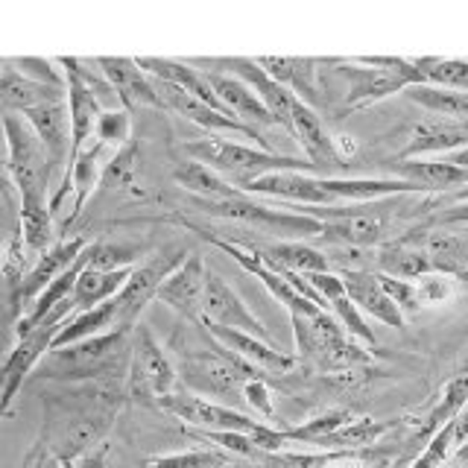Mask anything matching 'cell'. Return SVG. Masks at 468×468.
<instances>
[{
    "label": "cell",
    "instance_id": "obj_19",
    "mask_svg": "<svg viewBox=\"0 0 468 468\" xmlns=\"http://www.w3.org/2000/svg\"><path fill=\"white\" fill-rule=\"evenodd\" d=\"M208 331L214 340L229 348L231 355H238L243 363H249L252 369L258 372H290L292 366H296V357L287 355V351L270 346L267 340H261V336H252V334H243V331H234V328H217V325H202Z\"/></svg>",
    "mask_w": 468,
    "mask_h": 468
},
{
    "label": "cell",
    "instance_id": "obj_26",
    "mask_svg": "<svg viewBox=\"0 0 468 468\" xmlns=\"http://www.w3.org/2000/svg\"><path fill=\"white\" fill-rule=\"evenodd\" d=\"M395 179L413 182L421 190H463L468 187V170L453 167L442 158H401L395 165Z\"/></svg>",
    "mask_w": 468,
    "mask_h": 468
},
{
    "label": "cell",
    "instance_id": "obj_2",
    "mask_svg": "<svg viewBox=\"0 0 468 468\" xmlns=\"http://www.w3.org/2000/svg\"><path fill=\"white\" fill-rule=\"evenodd\" d=\"M132 363V328H114L91 340L50 348L36 366V378L48 384H126Z\"/></svg>",
    "mask_w": 468,
    "mask_h": 468
},
{
    "label": "cell",
    "instance_id": "obj_23",
    "mask_svg": "<svg viewBox=\"0 0 468 468\" xmlns=\"http://www.w3.org/2000/svg\"><path fill=\"white\" fill-rule=\"evenodd\" d=\"M468 146V129L457 121H424L413 129L401 158H442Z\"/></svg>",
    "mask_w": 468,
    "mask_h": 468
},
{
    "label": "cell",
    "instance_id": "obj_28",
    "mask_svg": "<svg viewBox=\"0 0 468 468\" xmlns=\"http://www.w3.org/2000/svg\"><path fill=\"white\" fill-rule=\"evenodd\" d=\"M378 272L401 282H419L421 275L436 272L428 252L413 240H392L378 246Z\"/></svg>",
    "mask_w": 468,
    "mask_h": 468
},
{
    "label": "cell",
    "instance_id": "obj_22",
    "mask_svg": "<svg viewBox=\"0 0 468 468\" xmlns=\"http://www.w3.org/2000/svg\"><path fill=\"white\" fill-rule=\"evenodd\" d=\"M112 155H114L112 146L100 144V141H91V144H85L82 150L70 158V165H68V170L62 176V182H68L70 190H73V214H80L82 205L91 199L94 187L102 182V176H106V167H109Z\"/></svg>",
    "mask_w": 468,
    "mask_h": 468
},
{
    "label": "cell",
    "instance_id": "obj_41",
    "mask_svg": "<svg viewBox=\"0 0 468 468\" xmlns=\"http://www.w3.org/2000/svg\"><path fill=\"white\" fill-rule=\"evenodd\" d=\"M18 68L24 77L36 80L41 85H50V88H58V91H68V80H65V70L58 62L53 58H36V56H27V58H15L12 62Z\"/></svg>",
    "mask_w": 468,
    "mask_h": 468
},
{
    "label": "cell",
    "instance_id": "obj_34",
    "mask_svg": "<svg viewBox=\"0 0 468 468\" xmlns=\"http://www.w3.org/2000/svg\"><path fill=\"white\" fill-rule=\"evenodd\" d=\"M355 419V413H348V410H325V413H319L314 419L302 421L299 428H284V436L287 442L292 445H314V448H325L328 439Z\"/></svg>",
    "mask_w": 468,
    "mask_h": 468
},
{
    "label": "cell",
    "instance_id": "obj_40",
    "mask_svg": "<svg viewBox=\"0 0 468 468\" xmlns=\"http://www.w3.org/2000/svg\"><path fill=\"white\" fill-rule=\"evenodd\" d=\"M132 135V121H129V112L126 109H106L97 117V126H94V141L112 146V150H123L129 144Z\"/></svg>",
    "mask_w": 468,
    "mask_h": 468
},
{
    "label": "cell",
    "instance_id": "obj_18",
    "mask_svg": "<svg viewBox=\"0 0 468 468\" xmlns=\"http://www.w3.org/2000/svg\"><path fill=\"white\" fill-rule=\"evenodd\" d=\"M97 65L102 70V77L109 80V85L114 88L117 100L123 102L126 109H135V106H150V109H165L158 100L155 91V82L153 77H146L141 70V65L135 58H123V56H102L97 58Z\"/></svg>",
    "mask_w": 468,
    "mask_h": 468
},
{
    "label": "cell",
    "instance_id": "obj_45",
    "mask_svg": "<svg viewBox=\"0 0 468 468\" xmlns=\"http://www.w3.org/2000/svg\"><path fill=\"white\" fill-rule=\"evenodd\" d=\"M73 468H112V463H109V445H100L97 451H91L88 457H82Z\"/></svg>",
    "mask_w": 468,
    "mask_h": 468
},
{
    "label": "cell",
    "instance_id": "obj_14",
    "mask_svg": "<svg viewBox=\"0 0 468 468\" xmlns=\"http://www.w3.org/2000/svg\"><path fill=\"white\" fill-rule=\"evenodd\" d=\"M85 249H88L85 238H65V240H56L48 252H41L36 258V263H33V270L27 272L21 290L15 292V307L27 314L41 292L48 290L58 275L68 272L73 263L80 261V255L85 252Z\"/></svg>",
    "mask_w": 468,
    "mask_h": 468
},
{
    "label": "cell",
    "instance_id": "obj_48",
    "mask_svg": "<svg viewBox=\"0 0 468 468\" xmlns=\"http://www.w3.org/2000/svg\"><path fill=\"white\" fill-rule=\"evenodd\" d=\"M453 202H468V187L457 190V197H453Z\"/></svg>",
    "mask_w": 468,
    "mask_h": 468
},
{
    "label": "cell",
    "instance_id": "obj_21",
    "mask_svg": "<svg viewBox=\"0 0 468 468\" xmlns=\"http://www.w3.org/2000/svg\"><path fill=\"white\" fill-rule=\"evenodd\" d=\"M343 278V287L348 299L357 304V311L378 319L380 325L389 328H404V314L395 307V302L384 292L378 282V272H336Z\"/></svg>",
    "mask_w": 468,
    "mask_h": 468
},
{
    "label": "cell",
    "instance_id": "obj_44",
    "mask_svg": "<svg viewBox=\"0 0 468 468\" xmlns=\"http://www.w3.org/2000/svg\"><path fill=\"white\" fill-rule=\"evenodd\" d=\"M243 404H249L255 410V413H261L263 419H275V410H272V395H270V387L263 378H255L249 380L246 389H243Z\"/></svg>",
    "mask_w": 468,
    "mask_h": 468
},
{
    "label": "cell",
    "instance_id": "obj_25",
    "mask_svg": "<svg viewBox=\"0 0 468 468\" xmlns=\"http://www.w3.org/2000/svg\"><path fill=\"white\" fill-rule=\"evenodd\" d=\"M65 97L68 91H58V88L41 85L36 80L24 77L12 62L0 65V102H4L12 114H27L29 109H38L44 102H56Z\"/></svg>",
    "mask_w": 468,
    "mask_h": 468
},
{
    "label": "cell",
    "instance_id": "obj_47",
    "mask_svg": "<svg viewBox=\"0 0 468 468\" xmlns=\"http://www.w3.org/2000/svg\"><path fill=\"white\" fill-rule=\"evenodd\" d=\"M442 161H448V165H453V167H463V170H468V146H463V150H457V153H448V155H442Z\"/></svg>",
    "mask_w": 468,
    "mask_h": 468
},
{
    "label": "cell",
    "instance_id": "obj_39",
    "mask_svg": "<svg viewBox=\"0 0 468 468\" xmlns=\"http://www.w3.org/2000/svg\"><path fill=\"white\" fill-rule=\"evenodd\" d=\"M88 267L91 270H132L138 267L141 249L126 246V243H88L85 249Z\"/></svg>",
    "mask_w": 468,
    "mask_h": 468
},
{
    "label": "cell",
    "instance_id": "obj_32",
    "mask_svg": "<svg viewBox=\"0 0 468 468\" xmlns=\"http://www.w3.org/2000/svg\"><path fill=\"white\" fill-rule=\"evenodd\" d=\"M465 407H468V363L448 380V384L442 387V392H439L433 410L421 424V433L431 439L433 433L442 431L445 424H451L453 419H457Z\"/></svg>",
    "mask_w": 468,
    "mask_h": 468
},
{
    "label": "cell",
    "instance_id": "obj_8",
    "mask_svg": "<svg viewBox=\"0 0 468 468\" xmlns=\"http://www.w3.org/2000/svg\"><path fill=\"white\" fill-rule=\"evenodd\" d=\"M336 77L346 80V112L369 109L392 94L407 91L410 85H421V73L413 58L399 56H360L351 62H328Z\"/></svg>",
    "mask_w": 468,
    "mask_h": 468
},
{
    "label": "cell",
    "instance_id": "obj_20",
    "mask_svg": "<svg viewBox=\"0 0 468 468\" xmlns=\"http://www.w3.org/2000/svg\"><path fill=\"white\" fill-rule=\"evenodd\" d=\"M258 65L270 73V77L284 85L292 97H299L304 106H316L319 102V68L322 62L319 58H292V56H263L258 58Z\"/></svg>",
    "mask_w": 468,
    "mask_h": 468
},
{
    "label": "cell",
    "instance_id": "obj_7",
    "mask_svg": "<svg viewBox=\"0 0 468 468\" xmlns=\"http://www.w3.org/2000/svg\"><path fill=\"white\" fill-rule=\"evenodd\" d=\"M292 336H296L299 360L322 372H340L348 366L369 363L372 355L357 340H351L346 328L331 316L325 307H304L290 314Z\"/></svg>",
    "mask_w": 468,
    "mask_h": 468
},
{
    "label": "cell",
    "instance_id": "obj_49",
    "mask_svg": "<svg viewBox=\"0 0 468 468\" xmlns=\"http://www.w3.org/2000/svg\"><path fill=\"white\" fill-rule=\"evenodd\" d=\"M463 126H465V129H468V121H465V123H463Z\"/></svg>",
    "mask_w": 468,
    "mask_h": 468
},
{
    "label": "cell",
    "instance_id": "obj_31",
    "mask_svg": "<svg viewBox=\"0 0 468 468\" xmlns=\"http://www.w3.org/2000/svg\"><path fill=\"white\" fill-rule=\"evenodd\" d=\"M173 179L179 187H185L187 194L199 197V202H223V199L243 194V190L229 185L219 173H214L211 167H205L199 161H190V158L173 170Z\"/></svg>",
    "mask_w": 468,
    "mask_h": 468
},
{
    "label": "cell",
    "instance_id": "obj_36",
    "mask_svg": "<svg viewBox=\"0 0 468 468\" xmlns=\"http://www.w3.org/2000/svg\"><path fill=\"white\" fill-rule=\"evenodd\" d=\"M421 80L428 85L451 88V91L468 94V58H413Z\"/></svg>",
    "mask_w": 468,
    "mask_h": 468
},
{
    "label": "cell",
    "instance_id": "obj_38",
    "mask_svg": "<svg viewBox=\"0 0 468 468\" xmlns=\"http://www.w3.org/2000/svg\"><path fill=\"white\" fill-rule=\"evenodd\" d=\"M27 255H29V249L21 238V231H12L4 243V249H0V275H4V282L12 287V296L21 290L27 272L33 270Z\"/></svg>",
    "mask_w": 468,
    "mask_h": 468
},
{
    "label": "cell",
    "instance_id": "obj_4",
    "mask_svg": "<svg viewBox=\"0 0 468 468\" xmlns=\"http://www.w3.org/2000/svg\"><path fill=\"white\" fill-rule=\"evenodd\" d=\"M185 153L190 161H199V165L219 173L238 190H243L246 185H252L255 179L270 176V173H287V170L314 173L311 161H304V158L282 155V153L263 150V146H255V144H240V141L214 138V135L202 138V141H187Z\"/></svg>",
    "mask_w": 468,
    "mask_h": 468
},
{
    "label": "cell",
    "instance_id": "obj_12",
    "mask_svg": "<svg viewBox=\"0 0 468 468\" xmlns=\"http://www.w3.org/2000/svg\"><path fill=\"white\" fill-rule=\"evenodd\" d=\"M153 82H155V91H158L161 106L176 112V114L185 117V121H190V123L208 129L214 138H229V135H234V138H243V141H258V144H263L261 141V132L255 126H249V123L238 121V117H231V114H223V112H217L211 106H205L202 100L190 97L187 91H182V88H176L170 82H158V80H153Z\"/></svg>",
    "mask_w": 468,
    "mask_h": 468
},
{
    "label": "cell",
    "instance_id": "obj_42",
    "mask_svg": "<svg viewBox=\"0 0 468 468\" xmlns=\"http://www.w3.org/2000/svg\"><path fill=\"white\" fill-rule=\"evenodd\" d=\"M378 282L384 287L387 296L395 302L401 314H416L421 302H419V292H416V282H401V278H389L384 272H378Z\"/></svg>",
    "mask_w": 468,
    "mask_h": 468
},
{
    "label": "cell",
    "instance_id": "obj_17",
    "mask_svg": "<svg viewBox=\"0 0 468 468\" xmlns=\"http://www.w3.org/2000/svg\"><path fill=\"white\" fill-rule=\"evenodd\" d=\"M292 138L299 141V146L304 150V161H311L314 170H334L343 167L346 161L340 158L334 146V135L325 129V123L319 121L316 109L304 106V102L296 97V106H292Z\"/></svg>",
    "mask_w": 468,
    "mask_h": 468
},
{
    "label": "cell",
    "instance_id": "obj_29",
    "mask_svg": "<svg viewBox=\"0 0 468 468\" xmlns=\"http://www.w3.org/2000/svg\"><path fill=\"white\" fill-rule=\"evenodd\" d=\"M261 258L270 263L272 270H290V272H328L331 263L322 249H314L302 240H278L267 249H258Z\"/></svg>",
    "mask_w": 468,
    "mask_h": 468
},
{
    "label": "cell",
    "instance_id": "obj_43",
    "mask_svg": "<svg viewBox=\"0 0 468 468\" xmlns=\"http://www.w3.org/2000/svg\"><path fill=\"white\" fill-rule=\"evenodd\" d=\"M416 292L421 304H442L453 296V275L428 272L416 282Z\"/></svg>",
    "mask_w": 468,
    "mask_h": 468
},
{
    "label": "cell",
    "instance_id": "obj_15",
    "mask_svg": "<svg viewBox=\"0 0 468 468\" xmlns=\"http://www.w3.org/2000/svg\"><path fill=\"white\" fill-rule=\"evenodd\" d=\"M214 65L226 68V73H234L238 80H243L261 97L263 106H267L275 126H284L287 132H292V106H296V97H292L284 85H278L270 73L258 65V58H219Z\"/></svg>",
    "mask_w": 468,
    "mask_h": 468
},
{
    "label": "cell",
    "instance_id": "obj_1",
    "mask_svg": "<svg viewBox=\"0 0 468 468\" xmlns=\"http://www.w3.org/2000/svg\"><path fill=\"white\" fill-rule=\"evenodd\" d=\"M126 384H58V389L44 392V424L38 451L41 457L77 465L100 445L126 401Z\"/></svg>",
    "mask_w": 468,
    "mask_h": 468
},
{
    "label": "cell",
    "instance_id": "obj_30",
    "mask_svg": "<svg viewBox=\"0 0 468 468\" xmlns=\"http://www.w3.org/2000/svg\"><path fill=\"white\" fill-rule=\"evenodd\" d=\"M114 328H121V322H117V304L112 299L106 304L91 307V311L73 314L62 325V331L56 334V340H53L50 348H65V346H73V343L91 340V336H100V334L114 331Z\"/></svg>",
    "mask_w": 468,
    "mask_h": 468
},
{
    "label": "cell",
    "instance_id": "obj_27",
    "mask_svg": "<svg viewBox=\"0 0 468 468\" xmlns=\"http://www.w3.org/2000/svg\"><path fill=\"white\" fill-rule=\"evenodd\" d=\"M132 270H91L85 263V270L80 272L77 287H73V296H70L73 314L91 311L97 304H106V302L117 299V292H121L123 284L129 282Z\"/></svg>",
    "mask_w": 468,
    "mask_h": 468
},
{
    "label": "cell",
    "instance_id": "obj_24",
    "mask_svg": "<svg viewBox=\"0 0 468 468\" xmlns=\"http://www.w3.org/2000/svg\"><path fill=\"white\" fill-rule=\"evenodd\" d=\"M205 73H208L214 94L219 97V102H223L231 117H238V121H243L249 126H255V123H272L275 126L267 106H263L261 97L243 80H238L234 73H219V70H205Z\"/></svg>",
    "mask_w": 468,
    "mask_h": 468
},
{
    "label": "cell",
    "instance_id": "obj_3",
    "mask_svg": "<svg viewBox=\"0 0 468 468\" xmlns=\"http://www.w3.org/2000/svg\"><path fill=\"white\" fill-rule=\"evenodd\" d=\"M0 129H4L6 141L12 185L18 190V214L50 211L56 170L44 144L38 141L33 126L24 121V114H4L0 117Z\"/></svg>",
    "mask_w": 468,
    "mask_h": 468
},
{
    "label": "cell",
    "instance_id": "obj_5",
    "mask_svg": "<svg viewBox=\"0 0 468 468\" xmlns=\"http://www.w3.org/2000/svg\"><path fill=\"white\" fill-rule=\"evenodd\" d=\"M176 372H179V384H185L187 392L229 407L234 401H243V389L249 380L263 378L258 369L219 346L214 336L202 348H182L179 357H176Z\"/></svg>",
    "mask_w": 468,
    "mask_h": 468
},
{
    "label": "cell",
    "instance_id": "obj_13",
    "mask_svg": "<svg viewBox=\"0 0 468 468\" xmlns=\"http://www.w3.org/2000/svg\"><path fill=\"white\" fill-rule=\"evenodd\" d=\"M205 278H208L205 261L199 255H194V252H187V258L165 278V284L158 287L155 302L167 304L170 311H176L187 322H194V325H202Z\"/></svg>",
    "mask_w": 468,
    "mask_h": 468
},
{
    "label": "cell",
    "instance_id": "obj_35",
    "mask_svg": "<svg viewBox=\"0 0 468 468\" xmlns=\"http://www.w3.org/2000/svg\"><path fill=\"white\" fill-rule=\"evenodd\" d=\"M102 182L112 190H121L129 197H144V185H141V158H138V146L126 144L123 150H117L106 167Z\"/></svg>",
    "mask_w": 468,
    "mask_h": 468
},
{
    "label": "cell",
    "instance_id": "obj_33",
    "mask_svg": "<svg viewBox=\"0 0 468 468\" xmlns=\"http://www.w3.org/2000/svg\"><path fill=\"white\" fill-rule=\"evenodd\" d=\"M407 100H413L416 106L428 109L431 114H439L442 121H468V94L465 91H451V88H439V85H410L404 91Z\"/></svg>",
    "mask_w": 468,
    "mask_h": 468
},
{
    "label": "cell",
    "instance_id": "obj_16",
    "mask_svg": "<svg viewBox=\"0 0 468 468\" xmlns=\"http://www.w3.org/2000/svg\"><path fill=\"white\" fill-rule=\"evenodd\" d=\"M24 121L33 126L38 141L44 144V150H48V155L53 161V170L65 176V170L70 165V155H73L68 97L56 100V102H44V106H38V109H29L24 114Z\"/></svg>",
    "mask_w": 468,
    "mask_h": 468
},
{
    "label": "cell",
    "instance_id": "obj_11",
    "mask_svg": "<svg viewBox=\"0 0 468 468\" xmlns=\"http://www.w3.org/2000/svg\"><path fill=\"white\" fill-rule=\"evenodd\" d=\"M202 325H217V328H234L243 334H252L267 340L270 328L249 311V304L238 296L223 275H217L208 270V278H205V296H202Z\"/></svg>",
    "mask_w": 468,
    "mask_h": 468
},
{
    "label": "cell",
    "instance_id": "obj_10",
    "mask_svg": "<svg viewBox=\"0 0 468 468\" xmlns=\"http://www.w3.org/2000/svg\"><path fill=\"white\" fill-rule=\"evenodd\" d=\"M185 258H187V252H182V249H165V252L146 258L144 263H138V267L132 270L129 282L123 284V290L117 292V299H114L121 328L138 325L144 307L155 299V292L161 284H165V278L179 267Z\"/></svg>",
    "mask_w": 468,
    "mask_h": 468
},
{
    "label": "cell",
    "instance_id": "obj_37",
    "mask_svg": "<svg viewBox=\"0 0 468 468\" xmlns=\"http://www.w3.org/2000/svg\"><path fill=\"white\" fill-rule=\"evenodd\" d=\"M229 463V453L219 448H190L176 453H161V457L146 460L144 468H223Z\"/></svg>",
    "mask_w": 468,
    "mask_h": 468
},
{
    "label": "cell",
    "instance_id": "obj_6",
    "mask_svg": "<svg viewBox=\"0 0 468 468\" xmlns=\"http://www.w3.org/2000/svg\"><path fill=\"white\" fill-rule=\"evenodd\" d=\"M158 407L167 410V413L176 416L179 421H185L187 428H197L202 433H246V436H252L261 453H278L290 445L284 431H278V428H272V424L261 421L255 416H246L229 404L208 401V399H202V395H194L187 389H176L173 395H167V399H161Z\"/></svg>",
    "mask_w": 468,
    "mask_h": 468
},
{
    "label": "cell",
    "instance_id": "obj_9",
    "mask_svg": "<svg viewBox=\"0 0 468 468\" xmlns=\"http://www.w3.org/2000/svg\"><path fill=\"white\" fill-rule=\"evenodd\" d=\"M179 387V372H176L173 357L155 340V334L138 322L132 328V363H129V378H126V392L132 399L144 401H161L176 392Z\"/></svg>",
    "mask_w": 468,
    "mask_h": 468
},
{
    "label": "cell",
    "instance_id": "obj_46",
    "mask_svg": "<svg viewBox=\"0 0 468 468\" xmlns=\"http://www.w3.org/2000/svg\"><path fill=\"white\" fill-rule=\"evenodd\" d=\"M334 146H336V153H340L343 161H348L351 155H357V150H360V144L351 135H334Z\"/></svg>",
    "mask_w": 468,
    "mask_h": 468
}]
</instances>
